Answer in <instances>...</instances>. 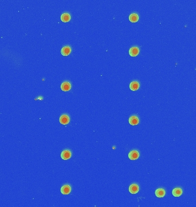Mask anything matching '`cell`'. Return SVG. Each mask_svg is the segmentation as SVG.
Segmentation results:
<instances>
[{"mask_svg":"<svg viewBox=\"0 0 196 207\" xmlns=\"http://www.w3.org/2000/svg\"><path fill=\"white\" fill-rule=\"evenodd\" d=\"M59 121L60 122V123L63 125H67L70 122V117L68 116L67 115H61L60 117Z\"/></svg>","mask_w":196,"mask_h":207,"instance_id":"1","label":"cell"},{"mask_svg":"<svg viewBox=\"0 0 196 207\" xmlns=\"http://www.w3.org/2000/svg\"><path fill=\"white\" fill-rule=\"evenodd\" d=\"M139 191V187L137 184H133L131 185L129 187V192L131 194H136Z\"/></svg>","mask_w":196,"mask_h":207,"instance_id":"2","label":"cell"},{"mask_svg":"<svg viewBox=\"0 0 196 207\" xmlns=\"http://www.w3.org/2000/svg\"><path fill=\"white\" fill-rule=\"evenodd\" d=\"M139 157V153L138 151L136 150L131 151V152L128 154V158L131 160H136Z\"/></svg>","mask_w":196,"mask_h":207,"instance_id":"3","label":"cell"},{"mask_svg":"<svg viewBox=\"0 0 196 207\" xmlns=\"http://www.w3.org/2000/svg\"><path fill=\"white\" fill-rule=\"evenodd\" d=\"M139 53V49L138 47H133L129 50V54L131 57H137Z\"/></svg>","mask_w":196,"mask_h":207,"instance_id":"4","label":"cell"},{"mask_svg":"<svg viewBox=\"0 0 196 207\" xmlns=\"http://www.w3.org/2000/svg\"><path fill=\"white\" fill-rule=\"evenodd\" d=\"M71 191V187L69 185H65L61 187V192L63 194H68Z\"/></svg>","mask_w":196,"mask_h":207,"instance_id":"5","label":"cell"},{"mask_svg":"<svg viewBox=\"0 0 196 207\" xmlns=\"http://www.w3.org/2000/svg\"><path fill=\"white\" fill-rule=\"evenodd\" d=\"M61 157L64 160H67L71 157V153L68 150H64L61 154Z\"/></svg>","mask_w":196,"mask_h":207,"instance_id":"6","label":"cell"},{"mask_svg":"<svg viewBox=\"0 0 196 207\" xmlns=\"http://www.w3.org/2000/svg\"><path fill=\"white\" fill-rule=\"evenodd\" d=\"M71 88V85L70 82H64L61 83V90L64 91H69Z\"/></svg>","mask_w":196,"mask_h":207,"instance_id":"7","label":"cell"},{"mask_svg":"<svg viewBox=\"0 0 196 207\" xmlns=\"http://www.w3.org/2000/svg\"><path fill=\"white\" fill-rule=\"evenodd\" d=\"M71 52V49L69 45H66V46L63 47V49H61V54L63 55V56H68V55H70Z\"/></svg>","mask_w":196,"mask_h":207,"instance_id":"8","label":"cell"},{"mask_svg":"<svg viewBox=\"0 0 196 207\" xmlns=\"http://www.w3.org/2000/svg\"><path fill=\"white\" fill-rule=\"evenodd\" d=\"M139 119L137 116H133L129 119V123L132 126H136L139 123Z\"/></svg>","mask_w":196,"mask_h":207,"instance_id":"9","label":"cell"},{"mask_svg":"<svg viewBox=\"0 0 196 207\" xmlns=\"http://www.w3.org/2000/svg\"><path fill=\"white\" fill-rule=\"evenodd\" d=\"M139 83L137 81H133L130 84V88L131 90L135 91L139 88Z\"/></svg>","mask_w":196,"mask_h":207,"instance_id":"10","label":"cell"},{"mask_svg":"<svg viewBox=\"0 0 196 207\" xmlns=\"http://www.w3.org/2000/svg\"><path fill=\"white\" fill-rule=\"evenodd\" d=\"M155 194L157 197H159V198H162L165 195V191L162 188L158 189L155 191Z\"/></svg>","mask_w":196,"mask_h":207,"instance_id":"11","label":"cell"},{"mask_svg":"<svg viewBox=\"0 0 196 207\" xmlns=\"http://www.w3.org/2000/svg\"><path fill=\"white\" fill-rule=\"evenodd\" d=\"M172 194L174 197H180L182 194V190L180 187H177L173 190Z\"/></svg>","mask_w":196,"mask_h":207,"instance_id":"12","label":"cell"},{"mask_svg":"<svg viewBox=\"0 0 196 207\" xmlns=\"http://www.w3.org/2000/svg\"><path fill=\"white\" fill-rule=\"evenodd\" d=\"M61 20L64 23L68 22L71 20V16L70 14L67 13H64L61 14Z\"/></svg>","mask_w":196,"mask_h":207,"instance_id":"13","label":"cell"},{"mask_svg":"<svg viewBox=\"0 0 196 207\" xmlns=\"http://www.w3.org/2000/svg\"><path fill=\"white\" fill-rule=\"evenodd\" d=\"M129 20L132 23L137 22L139 20V16L137 13H132L129 16Z\"/></svg>","mask_w":196,"mask_h":207,"instance_id":"14","label":"cell"}]
</instances>
